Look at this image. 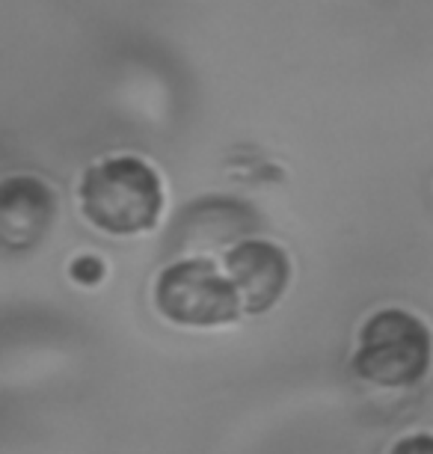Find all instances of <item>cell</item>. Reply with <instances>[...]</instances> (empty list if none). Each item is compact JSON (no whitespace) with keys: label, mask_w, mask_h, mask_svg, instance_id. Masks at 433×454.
<instances>
[{"label":"cell","mask_w":433,"mask_h":454,"mask_svg":"<svg viewBox=\"0 0 433 454\" xmlns=\"http://www.w3.org/2000/svg\"><path fill=\"white\" fill-rule=\"evenodd\" d=\"M81 208L83 217L107 235L149 232L164 211L160 176L146 160L131 155L98 160L83 173Z\"/></svg>","instance_id":"6da1fadb"},{"label":"cell","mask_w":433,"mask_h":454,"mask_svg":"<svg viewBox=\"0 0 433 454\" xmlns=\"http://www.w3.org/2000/svg\"><path fill=\"white\" fill-rule=\"evenodd\" d=\"M433 359V336L406 309H380L365 321L353 374L383 389H406L424 380Z\"/></svg>","instance_id":"7a4b0ae2"},{"label":"cell","mask_w":433,"mask_h":454,"mask_svg":"<svg viewBox=\"0 0 433 454\" xmlns=\"http://www.w3.org/2000/svg\"><path fill=\"white\" fill-rule=\"evenodd\" d=\"M155 306L178 327L211 330L241 318V303L232 282L220 277L211 259H182L160 270L155 282Z\"/></svg>","instance_id":"3957f363"},{"label":"cell","mask_w":433,"mask_h":454,"mask_svg":"<svg viewBox=\"0 0 433 454\" xmlns=\"http://www.w3.org/2000/svg\"><path fill=\"white\" fill-rule=\"evenodd\" d=\"M226 270L241 312L265 315L282 300L291 282V259L282 247L246 238L226 253Z\"/></svg>","instance_id":"277c9868"},{"label":"cell","mask_w":433,"mask_h":454,"mask_svg":"<svg viewBox=\"0 0 433 454\" xmlns=\"http://www.w3.org/2000/svg\"><path fill=\"white\" fill-rule=\"evenodd\" d=\"M57 217V193L33 176L0 182V250L27 253L50 232Z\"/></svg>","instance_id":"5b68a950"},{"label":"cell","mask_w":433,"mask_h":454,"mask_svg":"<svg viewBox=\"0 0 433 454\" xmlns=\"http://www.w3.org/2000/svg\"><path fill=\"white\" fill-rule=\"evenodd\" d=\"M256 232V214L246 205L226 202V200H208L199 205H190L182 214L175 226V250L182 253H199L205 255L220 247H237L246 241V235Z\"/></svg>","instance_id":"8992f818"},{"label":"cell","mask_w":433,"mask_h":454,"mask_svg":"<svg viewBox=\"0 0 433 454\" xmlns=\"http://www.w3.org/2000/svg\"><path fill=\"white\" fill-rule=\"evenodd\" d=\"M389 454H433V436L430 434H410L401 436Z\"/></svg>","instance_id":"52a82bcc"},{"label":"cell","mask_w":433,"mask_h":454,"mask_svg":"<svg viewBox=\"0 0 433 454\" xmlns=\"http://www.w3.org/2000/svg\"><path fill=\"white\" fill-rule=\"evenodd\" d=\"M101 273H104V268H101V262L92 259V255H83V259L72 264V277L83 282V286H96V282H101Z\"/></svg>","instance_id":"ba28073f"}]
</instances>
